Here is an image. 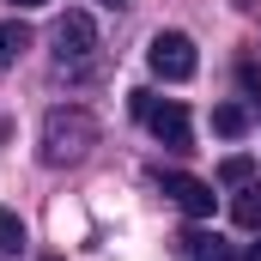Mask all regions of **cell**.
<instances>
[{
  "label": "cell",
  "mask_w": 261,
  "mask_h": 261,
  "mask_svg": "<svg viewBox=\"0 0 261 261\" xmlns=\"http://www.w3.org/2000/svg\"><path fill=\"white\" fill-rule=\"evenodd\" d=\"M182 249H189V261H237V255H231V243H219L213 231H189Z\"/></svg>",
  "instance_id": "8992f818"
},
{
  "label": "cell",
  "mask_w": 261,
  "mask_h": 261,
  "mask_svg": "<svg viewBox=\"0 0 261 261\" xmlns=\"http://www.w3.org/2000/svg\"><path fill=\"white\" fill-rule=\"evenodd\" d=\"M231 219L243 231H261V182H243V195L231 200Z\"/></svg>",
  "instance_id": "52a82bcc"
},
{
  "label": "cell",
  "mask_w": 261,
  "mask_h": 261,
  "mask_svg": "<svg viewBox=\"0 0 261 261\" xmlns=\"http://www.w3.org/2000/svg\"><path fill=\"white\" fill-rule=\"evenodd\" d=\"M49 43H55V61H61V67L85 73L91 55H97V24H91V12H67V18H55Z\"/></svg>",
  "instance_id": "3957f363"
},
{
  "label": "cell",
  "mask_w": 261,
  "mask_h": 261,
  "mask_svg": "<svg viewBox=\"0 0 261 261\" xmlns=\"http://www.w3.org/2000/svg\"><path fill=\"white\" fill-rule=\"evenodd\" d=\"M134 116L158 134L170 152H189V146H195V128H189V110H182V103H158L152 91H134Z\"/></svg>",
  "instance_id": "7a4b0ae2"
},
{
  "label": "cell",
  "mask_w": 261,
  "mask_h": 261,
  "mask_svg": "<svg viewBox=\"0 0 261 261\" xmlns=\"http://www.w3.org/2000/svg\"><path fill=\"white\" fill-rule=\"evenodd\" d=\"M12 6H49V0H12Z\"/></svg>",
  "instance_id": "4fadbf2b"
},
{
  "label": "cell",
  "mask_w": 261,
  "mask_h": 261,
  "mask_svg": "<svg viewBox=\"0 0 261 261\" xmlns=\"http://www.w3.org/2000/svg\"><path fill=\"white\" fill-rule=\"evenodd\" d=\"M243 261H261V243H249V249H243Z\"/></svg>",
  "instance_id": "7c38bea8"
},
{
  "label": "cell",
  "mask_w": 261,
  "mask_h": 261,
  "mask_svg": "<svg viewBox=\"0 0 261 261\" xmlns=\"http://www.w3.org/2000/svg\"><path fill=\"white\" fill-rule=\"evenodd\" d=\"M219 176H225L231 189H243V182L255 176V164H249V158H225V164H219Z\"/></svg>",
  "instance_id": "8fae6325"
},
{
  "label": "cell",
  "mask_w": 261,
  "mask_h": 261,
  "mask_svg": "<svg viewBox=\"0 0 261 261\" xmlns=\"http://www.w3.org/2000/svg\"><path fill=\"white\" fill-rule=\"evenodd\" d=\"M164 195L176 200L189 219H213V182H200V176H182V170H170V176H164Z\"/></svg>",
  "instance_id": "5b68a950"
},
{
  "label": "cell",
  "mask_w": 261,
  "mask_h": 261,
  "mask_svg": "<svg viewBox=\"0 0 261 261\" xmlns=\"http://www.w3.org/2000/svg\"><path fill=\"white\" fill-rule=\"evenodd\" d=\"M213 128L225 134V140H237V134L249 128V116H243V110H237V103H219V110H213Z\"/></svg>",
  "instance_id": "30bf717a"
},
{
  "label": "cell",
  "mask_w": 261,
  "mask_h": 261,
  "mask_svg": "<svg viewBox=\"0 0 261 261\" xmlns=\"http://www.w3.org/2000/svg\"><path fill=\"white\" fill-rule=\"evenodd\" d=\"M97 146V116L79 103H55L43 116V164H79Z\"/></svg>",
  "instance_id": "6da1fadb"
},
{
  "label": "cell",
  "mask_w": 261,
  "mask_h": 261,
  "mask_svg": "<svg viewBox=\"0 0 261 261\" xmlns=\"http://www.w3.org/2000/svg\"><path fill=\"white\" fill-rule=\"evenodd\" d=\"M110 6H122V0H110Z\"/></svg>",
  "instance_id": "5bb4252c"
},
{
  "label": "cell",
  "mask_w": 261,
  "mask_h": 261,
  "mask_svg": "<svg viewBox=\"0 0 261 261\" xmlns=\"http://www.w3.org/2000/svg\"><path fill=\"white\" fill-rule=\"evenodd\" d=\"M24 249V219L12 206H0V255H18Z\"/></svg>",
  "instance_id": "9c48e42d"
},
{
  "label": "cell",
  "mask_w": 261,
  "mask_h": 261,
  "mask_svg": "<svg viewBox=\"0 0 261 261\" xmlns=\"http://www.w3.org/2000/svg\"><path fill=\"white\" fill-rule=\"evenodd\" d=\"M24 49H31V31H24V24H12V18H0V73L18 61Z\"/></svg>",
  "instance_id": "ba28073f"
},
{
  "label": "cell",
  "mask_w": 261,
  "mask_h": 261,
  "mask_svg": "<svg viewBox=\"0 0 261 261\" xmlns=\"http://www.w3.org/2000/svg\"><path fill=\"white\" fill-rule=\"evenodd\" d=\"M146 67L158 73V79H170V85H182V79H195V43L182 37V31H158L152 43H146Z\"/></svg>",
  "instance_id": "277c9868"
}]
</instances>
